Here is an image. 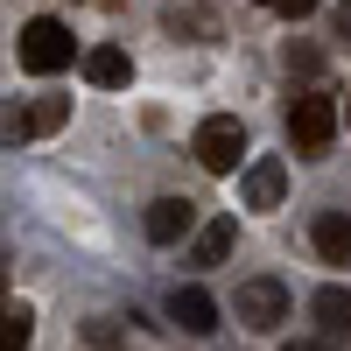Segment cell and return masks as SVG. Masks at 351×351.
I'll list each match as a JSON object with an SVG mask.
<instances>
[{
  "label": "cell",
  "mask_w": 351,
  "mask_h": 351,
  "mask_svg": "<svg viewBox=\"0 0 351 351\" xmlns=\"http://www.w3.org/2000/svg\"><path fill=\"white\" fill-rule=\"evenodd\" d=\"M288 141H295V155H324L337 141V99L302 92L295 106H288Z\"/></svg>",
  "instance_id": "obj_1"
},
{
  "label": "cell",
  "mask_w": 351,
  "mask_h": 351,
  "mask_svg": "<svg viewBox=\"0 0 351 351\" xmlns=\"http://www.w3.org/2000/svg\"><path fill=\"white\" fill-rule=\"evenodd\" d=\"M190 155L211 169V176H239V162H246V127L232 120V112H218V120H204V127H197Z\"/></svg>",
  "instance_id": "obj_2"
},
{
  "label": "cell",
  "mask_w": 351,
  "mask_h": 351,
  "mask_svg": "<svg viewBox=\"0 0 351 351\" xmlns=\"http://www.w3.org/2000/svg\"><path fill=\"white\" fill-rule=\"evenodd\" d=\"M64 64H71V28L49 21V14H36V21L21 28V71L49 77V71H64Z\"/></svg>",
  "instance_id": "obj_3"
},
{
  "label": "cell",
  "mask_w": 351,
  "mask_h": 351,
  "mask_svg": "<svg viewBox=\"0 0 351 351\" xmlns=\"http://www.w3.org/2000/svg\"><path fill=\"white\" fill-rule=\"evenodd\" d=\"M239 324H246V330H281V324H288V288L267 281V274H260V281H239Z\"/></svg>",
  "instance_id": "obj_4"
},
{
  "label": "cell",
  "mask_w": 351,
  "mask_h": 351,
  "mask_svg": "<svg viewBox=\"0 0 351 351\" xmlns=\"http://www.w3.org/2000/svg\"><path fill=\"white\" fill-rule=\"evenodd\" d=\"M281 197H288V162L281 155L246 162V176H239V204H246V211H274Z\"/></svg>",
  "instance_id": "obj_5"
},
{
  "label": "cell",
  "mask_w": 351,
  "mask_h": 351,
  "mask_svg": "<svg viewBox=\"0 0 351 351\" xmlns=\"http://www.w3.org/2000/svg\"><path fill=\"white\" fill-rule=\"evenodd\" d=\"M190 225H197V204H190V197H155V204H148V239H155V246H176Z\"/></svg>",
  "instance_id": "obj_6"
},
{
  "label": "cell",
  "mask_w": 351,
  "mask_h": 351,
  "mask_svg": "<svg viewBox=\"0 0 351 351\" xmlns=\"http://www.w3.org/2000/svg\"><path fill=\"white\" fill-rule=\"evenodd\" d=\"M169 316H176V324H183L190 337H211V330H218V302L204 295L197 281H190V288H176V295H169Z\"/></svg>",
  "instance_id": "obj_7"
},
{
  "label": "cell",
  "mask_w": 351,
  "mask_h": 351,
  "mask_svg": "<svg viewBox=\"0 0 351 351\" xmlns=\"http://www.w3.org/2000/svg\"><path fill=\"white\" fill-rule=\"evenodd\" d=\"M309 316H316V330H324V344L351 337V295H344V288H316V302H309Z\"/></svg>",
  "instance_id": "obj_8"
},
{
  "label": "cell",
  "mask_w": 351,
  "mask_h": 351,
  "mask_svg": "<svg viewBox=\"0 0 351 351\" xmlns=\"http://www.w3.org/2000/svg\"><path fill=\"white\" fill-rule=\"evenodd\" d=\"M84 77H92L99 92H120V84L134 77V64H127V49H112V43H106V49H92V56H84Z\"/></svg>",
  "instance_id": "obj_9"
},
{
  "label": "cell",
  "mask_w": 351,
  "mask_h": 351,
  "mask_svg": "<svg viewBox=\"0 0 351 351\" xmlns=\"http://www.w3.org/2000/svg\"><path fill=\"white\" fill-rule=\"evenodd\" d=\"M232 239H239V225H232V218H211V225L197 232V246H190V267H218V260L232 253Z\"/></svg>",
  "instance_id": "obj_10"
},
{
  "label": "cell",
  "mask_w": 351,
  "mask_h": 351,
  "mask_svg": "<svg viewBox=\"0 0 351 351\" xmlns=\"http://www.w3.org/2000/svg\"><path fill=\"white\" fill-rule=\"evenodd\" d=\"M316 253H324L330 267L351 260V218H344V211H324V218H316Z\"/></svg>",
  "instance_id": "obj_11"
},
{
  "label": "cell",
  "mask_w": 351,
  "mask_h": 351,
  "mask_svg": "<svg viewBox=\"0 0 351 351\" xmlns=\"http://www.w3.org/2000/svg\"><path fill=\"white\" fill-rule=\"evenodd\" d=\"M36 337V309L28 302H0V351H28Z\"/></svg>",
  "instance_id": "obj_12"
},
{
  "label": "cell",
  "mask_w": 351,
  "mask_h": 351,
  "mask_svg": "<svg viewBox=\"0 0 351 351\" xmlns=\"http://www.w3.org/2000/svg\"><path fill=\"white\" fill-rule=\"evenodd\" d=\"M169 36H218V14H204V8H169Z\"/></svg>",
  "instance_id": "obj_13"
},
{
  "label": "cell",
  "mask_w": 351,
  "mask_h": 351,
  "mask_svg": "<svg viewBox=\"0 0 351 351\" xmlns=\"http://www.w3.org/2000/svg\"><path fill=\"white\" fill-rule=\"evenodd\" d=\"M64 120H71V99H36L28 106V134H56Z\"/></svg>",
  "instance_id": "obj_14"
},
{
  "label": "cell",
  "mask_w": 351,
  "mask_h": 351,
  "mask_svg": "<svg viewBox=\"0 0 351 351\" xmlns=\"http://www.w3.org/2000/svg\"><path fill=\"white\" fill-rule=\"evenodd\" d=\"M14 141H28V106L0 99V148H14Z\"/></svg>",
  "instance_id": "obj_15"
},
{
  "label": "cell",
  "mask_w": 351,
  "mask_h": 351,
  "mask_svg": "<svg viewBox=\"0 0 351 351\" xmlns=\"http://www.w3.org/2000/svg\"><path fill=\"white\" fill-rule=\"evenodd\" d=\"M260 8H267V14H288V21H302V14L324 8V0H260Z\"/></svg>",
  "instance_id": "obj_16"
},
{
  "label": "cell",
  "mask_w": 351,
  "mask_h": 351,
  "mask_svg": "<svg viewBox=\"0 0 351 351\" xmlns=\"http://www.w3.org/2000/svg\"><path fill=\"white\" fill-rule=\"evenodd\" d=\"M288 351H324V344H316V337H295V344H288Z\"/></svg>",
  "instance_id": "obj_17"
},
{
  "label": "cell",
  "mask_w": 351,
  "mask_h": 351,
  "mask_svg": "<svg viewBox=\"0 0 351 351\" xmlns=\"http://www.w3.org/2000/svg\"><path fill=\"white\" fill-rule=\"evenodd\" d=\"M337 36H344V43H351V14H344V21H337Z\"/></svg>",
  "instance_id": "obj_18"
},
{
  "label": "cell",
  "mask_w": 351,
  "mask_h": 351,
  "mask_svg": "<svg viewBox=\"0 0 351 351\" xmlns=\"http://www.w3.org/2000/svg\"><path fill=\"white\" fill-rule=\"evenodd\" d=\"M0 288H8V260H0Z\"/></svg>",
  "instance_id": "obj_19"
},
{
  "label": "cell",
  "mask_w": 351,
  "mask_h": 351,
  "mask_svg": "<svg viewBox=\"0 0 351 351\" xmlns=\"http://www.w3.org/2000/svg\"><path fill=\"white\" fill-rule=\"evenodd\" d=\"M344 14H351V0H344Z\"/></svg>",
  "instance_id": "obj_20"
},
{
  "label": "cell",
  "mask_w": 351,
  "mask_h": 351,
  "mask_svg": "<svg viewBox=\"0 0 351 351\" xmlns=\"http://www.w3.org/2000/svg\"><path fill=\"white\" fill-rule=\"evenodd\" d=\"M344 120H351V106H344Z\"/></svg>",
  "instance_id": "obj_21"
}]
</instances>
